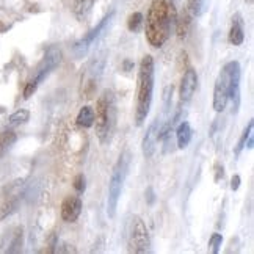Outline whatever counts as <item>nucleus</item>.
I'll list each match as a JSON object with an SVG mask.
<instances>
[{
    "label": "nucleus",
    "mask_w": 254,
    "mask_h": 254,
    "mask_svg": "<svg viewBox=\"0 0 254 254\" xmlns=\"http://www.w3.org/2000/svg\"><path fill=\"white\" fill-rule=\"evenodd\" d=\"M176 3L174 0H152L148 14H146L144 35L149 46L159 49L168 41L171 28L176 22Z\"/></svg>",
    "instance_id": "obj_1"
},
{
    "label": "nucleus",
    "mask_w": 254,
    "mask_h": 254,
    "mask_svg": "<svg viewBox=\"0 0 254 254\" xmlns=\"http://www.w3.org/2000/svg\"><path fill=\"white\" fill-rule=\"evenodd\" d=\"M240 63L229 62L223 66L221 72L217 77L213 88V110L221 113L232 99L234 107H239L240 101Z\"/></svg>",
    "instance_id": "obj_2"
},
{
    "label": "nucleus",
    "mask_w": 254,
    "mask_h": 254,
    "mask_svg": "<svg viewBox=\"0 0 254 254\" xmlns=\"http://www.w3.org/2000/svg\"><path fill=\"white\" fill-rule=\"evenodd\" d=\"M154 91V60L151 55H144L138 66L135 93V123L141 126L148 118Z\"/></svg>",
    "instance_id": "obj_3"
},
{
    "label": "nucleus",
    "mask_w": 254,
    "mask_h": 254,
    "mask_svg": "<svg viewBox=\"0 0 254 254\" xmlns=\"http://www.w3.org/2000/svg\"><path fill=\"white\" fill-rule=\"evenodd\" d=\"M60 62H62V51H60V49H58L57 46L49 47L47 52L43 57L41 63L36 66V69L33 72V77H32L30 80H28V83L25 86V90H24V97H25V99H28V97H30L36 91V88L40 86V83L55 69L58 64H60Z\"/></svg>",
    "instance_id": "obj_4"
},
{
    "label": "nucleus",
    "mask_w": 254,
    "mask_h": 254,
    "mask_svg": "<svg viewBox=\"0 0 254 254\" xmlns=\"http://www.w3.org/2000/svg\"><path fill=\"white\" fill-rule=\"evenodd\" d=\"M112 124H113V97L109 90H105L96 102L94 124H93L96 127V133L101 141H105L109 138V135L112 132Z\"/></svg>",
    "instance_id": "obj_5"
},
{
    "label": "nucleus",
    "mask_w": 254,
    "mask_h": 254,
    "mask_svg": "<svg viewBox=\"0 0 254 254\" xmlns=\"http://www.w3.org/2000/svg\"><path fill=\"white\" fill-rule=\"evenodd\" d=\"M127 165H129V160H127L124 155H121L120 160L116 162L115 168L112 171V176H110L109 196H107V215H109L110 218L115 217L116 209H118L120 196H121L123 185H124L126 174H127Z\"/></svg>",
    "instance_id": "obj_6"
},
{
    "label": "nucleus",
    "mask_w": 254,
    "mask_h": 254,
    "mask_svg": "<svg viewBox=\"0 0 254 254\" xmlns=\"http://www.w3.org/2000/svg\"><path fill=\"white\" fill-rule=\"evenodd\" d=\"M25 193L24 179H14L9 184L3 185L0 190V221L13 215L19 204H21Z\"/></svg>",
    "instance_id": "obj_7"
},
{
    "label": "nucleus",
    "mask_w": 254,
    "mask_h": 254,
    "mask_svg": "<svg viewBox=\"0 0 254 254\" xmlns=\"http://www.w3.org/2000/svg\"><path fill=\"white\" fill-rule=\"evenodd\" d=\"M151 248V237L149 231L146 228L144 221L140 217H132L130 229H129V251L130 253H148Z\"/></svg>",
    "instance_id": "obj_8"
},
{
    "label": "nucleus",
    "mask_w": 254,
    "mask_h": 254,
    "mask_svg": "<svg viewBox=\"0 0 254 254\" xmlns=\"http://www.w3.org/2000/svg\"><path fill=\"white\" fill-rule=\"evenodd\" d=\"M113 16H115V11H110L94 28H91V30L88 32L80 41L75 43V46H74V55L77 58H83L86 55V52L90 51V47L96 43L97 38H99L105 32V28L109 27V24L112 22Z\"/></svg>",
    "instance_id": "obj_9"
},
{
    "label": "nucleus",
    "mask_w": 254,
    "mask_h": 254,
    "mask_svg": "<svg viewBox=\"0 0 254 254\" xmlns=\"http://www.w3.org/2000/svg\"><path fill=\"white\" fill-rule=\"evenodd\" d=\"M159 133H160V120L155 118L149 127L148 130L144 133V138H143V143H141V149H143V155L146 159H151L154 152H155V146H157V141H159Z\"/></svg>",
    "instance_id": "obj_10"
},
{
    "label": "nucleus",
    "mask_w": 254,
    "mask_h": 254,
    "mask_svg": "<svg viewBox=\"0 0 254 254\" xmlns=\"http://www.w3.org/2000/svg\"><path fill=\"white\" fill-rule=\"evenodd\" d=\"M82 199L77 194H69L62 202V220L66 223H74L82 213Z\"/></svg>",
    "instance_id": "obj_11"
},
{
    "label": "nucleus",
    "mask_w": 254,
    "mask_h": 254,
    "mask_svg": "<svg viewBox=\"0 0 254 254\" xmlns=\"http://www.w3.org/2000/svg\"><path fill=\"white\" fill-rule=\"evenodd\" d=\"M196 86H198V74L194 69H187L182 77V82H181V88H179V97H181V102H189L194 91H196Z\"/></svg>",
    "instance_id": "obj_12"
},
{
    "label": "nucleus",
    "mask_w": 254,
    "mask_h": 254,
    "mask_svg": "<svg viewBox=\"0 0 254 254\" xmlns=\"http://www.w3.org/2000/svg\"><path fill=\"white\" fill-rule=\"evenodd\" d=\"M245 41V28H243V19L237 13L232 17L231 30H229V43L232 46H242Z\"/></svg>",
    "instance_id": "obj_13"
},
{
    "label": "nucleus",
    "mask_w": 254,
    "mask_h": 254,
    "mask_svg": "<svg viewBox=\"0 0 254 254\" xmlns=\"http://www.w3.org/2000/svg\"><path fill=\"white\" fill-rule=\"evenodd\" d=\"M191 136H193V130H191V126L189 121H184L179 124L178 130H176V141H178V148L179 149H185L191 141Z\"/></svg>",
    "instance_id": "obj_14"
},
{
    "label": "nucleus",
    "mask_w": 254,
    "mask_h": 254,
    "mask_svg": "<svg viewBox=\"0 0 254 254\" xmlns=\"http://www.w3.org/2000/svg\"><path fill=\"white\" fill-rule=\"evenodd\" d=\"M191 16L187 13V9H184V11L179 14V16H176V33H178V36L181 38H185L189 35V30H190V24H191Z\"/></svg>",
    "instance_id": "obj_15"
},
{
    "label": "nucleus",
    "mask_w": 254,
    "mask_h": 254,
    "mask_svg": "<svg viewBox=\"0 0 254 254\" xmlns=\"http://www.w3.org/2000/svg\"><path fill=\"white\" fill-rule=\"evenodd\" d=\"M16 140H17V135L14 130L8 129V130L0 132V159L9 151V148L16 143Z\"/></svg>",
    "instance_id": "obj_16"
},
{
    "label": "nucleus",
    "mask_w": 254,
    "mask_h": 254,
    "mask_svg": "<svg viewBox=\"0 0 254 254\" xmlns=\"http://www.w3.org/2000/svg\"><path fill=\"white\" fill-rule=\"evenodd\" d=\"M75 121H77V126L85 127V129L91 127L94 124V109H91L90 105L82 107L79 115H77V120Z\"/></svg>",
    "instance_id": "obj_17"
},
{
    "label": "nucleus",
    "mask_w": 254,
    "mask_h": 254,
    "mask_svg": "<svg viewBox=\"0 0 254 254\" xmlns=\"http://www.w3.org/2000/svg\"><path fill=\"white\" fill-rule=\"evenodd\" d=\"M209 6V0H189L187 2V13L191 17H199L206 13V9Z\"/></svg>",
    "instance_id": "obj_18"
},
{
    "label": "nucleus",
    "mask_w": 254,
    "mask_h": 254,
    "mask_svg": "<svg viewBox=\"0 0 254 254\" xmlns=\"http://www.w3.org/2000/svg\"><path fill=\"white\" fill-rule=\"evenodd\" d=\"M94 0H72V11L79 19H85L91 11Z\"/></svg>",
    "instance_id": "obj_19"
},
{
    "label": "nucleus",
    "mask_w": 254,
    "mask_h": 254,
    "mask_svg": "<svg viewBox=\"0 0 254 254\" xmlns=\"http://www.w3.org/2000/svg\"><path fill=\"white\" fill-rule=\"evenodd\" d=\"M28 118H30V112L25 110V109H21L14 112L11 116L8 118V126L9 127H16V126H21V124H25L28 121Z\"/></svg>",
    "instance_id": "obj_20"
},
{
    "label": "nucleus",
    "mask_w": 254,
    "mask_h": 254,
    "mask_svg": "<svg viewBox=\"0 0 254 254\" xmlns=\"http://www.w3.org/2000/svg\"><path fill=\"white\" fill-rule=\"evenodd\" d=\"M253 126H254V123H253V120L248 123V126L245 127V130H243V133H242V136H240V140H239V143H237V148H236V155H240V152L247 148V141H248V136L253 133Z\"/></svg>",
    "instance_id": "obj_21"
},
{
    "label": "nucleus",
    "mask_w": 254,
    "mask_h": 254,
    "mask_svg": "<svg viewBox=\"0 0 254 254\" xmlns=\"http://www.w3.org/2000/svg\"><path fill=\"white\" fill-rule=\"evenodd\" d=\"M143 14L141 13H133L129 16V21H127V28L130 32H138L140 28L143 27Z\"/></svg>",
    "instance_id": "obj_22"
},
{
    "label": "nucleus",
    "mask_w": 254,
    "mask_h": 254,
    "mask_svg": "<svg viewBox=\"0 0 254 254\" xmlns=\"http://www.w3.org/2000/svg\"><path fill=\"white\" fill-rule=\"evenodd\" d=\"M223 245V236L218 232H213L210 239H209V248H210V253L212 254H218L220 253V248Z\"/></svg>",
    "instance_id": "obj_23"
},
{
    "label": "nucleus",
    "mask_w": 254,
    "mask_h": 254,
    "mask_svg": "<svg viewBox=\"0 0 254 254\" xmlns=\"http://www.w3.org/2000/svg\"><path fill=\"white\" fill-rule=\"evenodd\" d=\"M74 189L75 191L82 194L85 191V176L83 174H79V176H75V179H74Z\"/></svg>",
    "instance_id": "obj_24"
},
{
    "label": "nucleus",
    "mask_w": 254,
    "mask_h": 254,
    "mask_svg": "<svg viewBox=\"0 0 254 254\" xmlns=\"http://www.w3.org/2000/svg\"><path fill=\"white\" fill-rule=\"evenodd\" d=\"M239 187H240V176H234L232 178V185H231V189L236 191V190H239Z\"/></svg>",
    "instance_id": "obj_25"
},
{
    "label": "nucleus",
    "mask_w": 254,
    "mask_h": 254,
    "mask_svg": "<svg viewBox=\"0 0 254 254\" xmlns=\"http://www.w3.org/2000/svg\"><path fill=\"white\" fill-rule=\"evenodd\" d=\"M245 2H247L248 5H253V0H245Z\"/></svg>",
    "instance_id": "obj_26"
}]
</instances>
